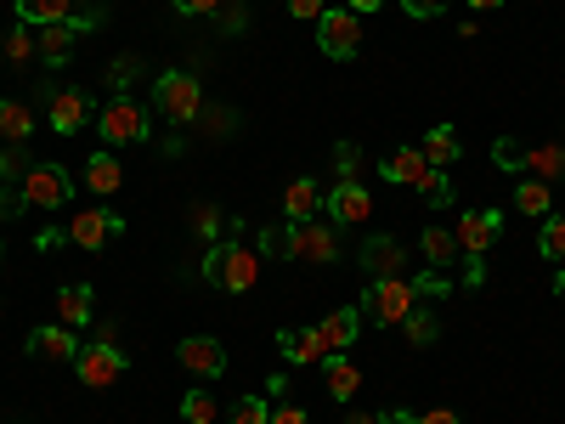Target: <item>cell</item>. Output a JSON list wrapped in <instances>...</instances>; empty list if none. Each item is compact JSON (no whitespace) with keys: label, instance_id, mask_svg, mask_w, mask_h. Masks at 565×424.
<instances>
[{"label":"cell","instance_id":"681fc988","mask_svg":"<svg viewBox=\"0 0 565 424\" xmlns=\"http://www.w3.org/2000/svg\"><path fill=\"white\" fill-rule=\"evenodd\" d=\"M385 0H345V12H356V18H367V12H380Z\"/></svg>","mask_w":565,"mask_h":424},{"label":"cell","instance_id":"60d3db41","mask_svg":"<svg viewBox=\"0 0 565 424\" xmlns=\"http://www.w3.org/2000/svg\"><path fill=\"white\" fill-rule=\"evenodd\" d=\"M492 159H498L503 170H521V148H514L509 136H503V141H492Z\"/></svg>","mask_w":565,"mask_h":424},{"label":"cell","instance_id":"7a4b0ae2","mask_svg":"<svg viewBox=\"0 0 565 424\" xmlns=\"http://www.w3.org/2000/svg\"><path fill=\"white\" fill-rule=\"evenodd\" d=\"M418 306V289L407 277H373L367 295H362V311L373 317V328H402V317Z\"/></svg>","mask_w":565,"mask_h":424},{"label":"cell","instance_id":"f546056e","mask_svg":"<svg viewBox=\"0 0 565 424\" xmlns=\"http://www.w3.org/2000/svg\"><path fill=\"white\" fill-rule=\"evenodd\" d=\"M0 52H7L12 63H34V57H40V40H34V29H23V23H18L7 40H0Z\"/></svg>","mask_w":565,"mask_h":424},{"label":"cell","instance_id":"11a10c76","mask_svg":"<svg viewBox=\"0 0 565 424\" xmlns=\"http://www.w3.org/2000/svg\"><path fill=\"white\" fill-rule=\"evenodd\" d=\"M0 261H7V244H0Z\"/></svg>","mask_w":565,"mask_h":424},{"label":"cell","instance_id":"8fae6325","mask_svg":"<svg viewBox=\"0 0 565 424\" xmlns=\"http://www.w3.org/2000/svg\"><path fill=\"white\" fill-rule=\"evenodd\" d=\"M181 368L186 373H199V380H221L226 373V351H221V340H210V335H193V340H181Z\"/></svg>","mask_w":565,"mask_h":424},{"label":"cell","instance_id":"9f6ffc18","mask_svg":"<svg viewBox=\"0 0 565 424\" xmlns=\"http://www.w3.org/2000/svg\"><path fill=\"white\" fill-rule=\"evenodd\" d=\"M238 7H244V0H238Z\"/></svg>","mask_w":565,"mask_h":424},{"label":"cell","instance_id":"f6af8a7d","mask_svg":"<svg viewBox=\"0 0 565 424\" xmlns=\"http://www.w3.org/2000/svg\"><path fill=\"white\" fill-rule=\"evenodd\" d=\"M413 289H418V295H447V277H441V272H424Z\"/></svg>","mask_w":565,"mask_h":424},{"label":"cell","instance_id":"c3c4849f","mask_svg":"<svg viewBox=\"0 0 565 424\" xmlns=\"http://www.w3.org/2000/svg\"><path fill=\"white\" fill-rule=\"evenodd\" d=\"M277 250H282V226H266L260 232V255H277Z\"/></svg>","mask_w":565,"mask_h":424},{"label":"cell","instance_id":"f907efd6","mask_svg":"<svg viewBox=\"0 0 565 424\" xmlns=\"http://www.w3.org/2000/svg\"><path fill=\"white\" fill-rule=\"evenodd\" d=\"M380 424H418V418H413V413H402V407H391V413H385Z\"/></svg>","mask_w":565,"mask_h":424},{"label":"cell","instance_id":"9a60e30c","mask_svg":"<svg viewBox=\"0 0 565 424\" xmlns=\"http://www.w3.org/2000/svg\"><path fill=\"white\" fill-rule=\"evenodd\" d=\"M322 380H328V396L334 402H351L356 385H362V368L345 351H322Z\"/></svg>","mask_w":565,"mask_h":424},{"label":"cell","instance_id":"603a6c76","mask_svg":"<svg viewBox=\"0 0 565 424\" xmlns=\"http://www.w3.org/2000/svg\"><path fill=\"white\" fill-rule=\"evenodd\" d=\"M418 153L430 159L436 170H447V165H458L463 141H458V130H452V125H436V130H424V148H418Z\"/></svg>","mask_w":565,"mask_h":424},{"label":"cell","instance_id":"7dc6e473","mask_svg":"<svg viewBox=\"0 0 565 424\" xmlns=\"http://www.w3.org/2000/svg\"><path fill=\"white\" fill-rule=\"evenodd\" d=\"M130 74H136V57H119V63H114V80H108V85H114V91H125V85H130Z\"/></svg>","mask_w":565,"mask_h":424},{"label":"cell","instance_id":"e575fe53","mask_svg":"<svg viewBox=\"0 0 565 424\" xmlns=\"http://www.w3.org/2000/svg\"><path fill=\"white\" fill-rule=\"evenodd\" d=\"M266 418H271L266 396H238V407H232V424H266Z\"/></svg>","mask_w":565,"mask_h":424},{"label":"cell","instance_id":"f5cc1de1","mask_svg":"<svg viewBox=\"0 0 565 424\" xmlns=\"http://www.w3.org/2000/svg\"><path fill=\"white\" fill-rule=\"evenodd\" d=\"M345 424H380V418H373V413H345Z\"/></svg>","mask_w":565,"mask_h":424},{"label":"cell","instance_id":"7402d4cb","mask_svg":"<svg viewBox=\"0 0 565 424\" xmlns=\"http://www.w3.org/2000/svg\"><path fill=\"white\" fill-rule=\"evenodd\" d=\"M57 322L63 328H85L90 322V283H63L57 289Z\"/></svg>","mask_w":565,"mask_h":424},{"label":"cell","instance_id":"d590c367","mask_svg":"<svg viewBox=\"0 0 565 424\" xmlns=\"http://www.w3.org/2000/svg\"><path fill=\"white\" fill-rule=\"evenodd\" d=\"M215 29H221V34H244V29H249V18H244V7H238V0H232V7L221 0V12H215Z\"/></svg>","mask_w":565,"mask_h":424},{"label":"cell","instance_id":"2e32d148","mask_svg":"<svg viewBox=\"0 0 565 424\" xmlns=\"http://www.w3.org/2000/svg\"><path fill=\"white\" fill-rule=\"evenodd\" d=\"M322 210H328V215H334L340 226H356V221H367V215H373V199L362 193V187H356V181H340V187H334V193H328V204H322Z\"/></svg>","mask_w":565,"mask_h":424},{"label":"cell","instance_id":"484cf974","mask_svg":"<svg viewBox=\"0 0 565 424\" xmlns=\"http://www.w3.org/2000/svg\"><path fill=\"white\" fill-rule=\"evenodd\" d=\"M424 170H430V159H424L418 148H396V153L385 159V181H396V187H413Z\"/></svg>","mask_w":565,"mask_h":424},{"label":"cell","instance_id":"ba28073f","mask_svg":"<svg viewBox=\"0 0 565 424\" xmlns=\"http://www.w3.org/2000/svg\"><path fill=\"white\" fill-rule=\"evenodd\" d=\"M282 250H289L295 261H306V266H328V261L340 255L334 232H328L322 221H295L289 232H282Z\"/></svg>","mask_w":565,"mask_h":424},{"label":"cell","instance_id":"836d02e7","mask_svg":"<svg viewBox=\"0 0 565 424\" xmlns=\"http://www.w3.org/2000/svg\"><path fill=\"white\" fill-rule=\"evenodd\" d=\"M29 165H34V159H29V148H23V141H12V148L0 153V187H7L12 176L23 181V176H29Z\"/></svg>","mask_w":565,"mask_h":424},{"label":"cell","instance_id":"7bdbcfd3","mask_svg":"<svg viewBox=\"0 0 565 424\" xmlns=\"http://www.w3.org/2000/svg\"><path fill=\"white\" fill-rule=\"evenodd\" d=\"M266 424H311V418H306V407L282 402V407H271V418H266Z\"/></svg>","mask_w":565,"mask_h":424},{"label":"cell","instance_id":"bcb514c9","mask_svg":"<svg viewBox=\"0 0 565 424\" xmlns=\"http://www.w3.org/2000/svg\"><path fill=\"white\" fill-rule=\"evenodd\" d=\"M418 424H463V418H458L452 407H424V413H418Z\"/></svg>","mask_w":565,"mask_h":424},{"label":"cell","instance_id":"6da1fadb","mask_svg":"<svg viewBox=\"0 0 565 424\" xmlns=\"http://www.w3.org/2000/svg\"><path fill=\"white\" fill-rule=\"evenodd\" d=\"M199 272H204V283H215V289H226V295H249L260 283V250H244L238 239L210 244Z\"/></svg>","mask_w":565,"mask_h":424},{"label":"cell","instance_id":"83f0119b","mask_svg":"<svg viewBox=\"0 0 565 424\" xmlns=\"http://www.w3.org/2000/svg\"><path fill=\"white\" fill-rule=\"evenodd\" d=\"M29 130H34L29 103H0V136H7V141H29Z\"/></svg>","mask_w":565,"mask_h":424},{"label":"cell","instance_id":"5bb4252c","mask_svg":"<svg viewBox=\"0 0 565 424\" xmlns=\"http://www.w3.org/2000/svg\"><path fill=\"white\" fill-rule=\"evenodd\" d=\"M85 125H90V97H85V91H52V130L74 136Z\"/></svg>","mask_w":565,"mask_h":424},{"label":"cell","instance_id":"8992f818","mask_svg":"<svg viewBox=\"0 0 565 424\" xmlns=\"http://www.w3.org/2000/svg\"><path fill=\"white\" fill-rule=\"evenodd\" d=\"M125 351L114 346V340H97V346H79V357H74V373H79V385H90V391H103V385H114V380H125Z\"/></svg>","mask_w":565,"mask_h":424},{"label":"cell","instance_id":"f1b7e54d","mask_svg":"<svg viewBox=\"0 0 565 424\" xmlns=\"http://www.w3.org/2000/svg\"><path fill=\"white\" fill-rule=\"evenodd\" d=\"M181 418H186V424H215V418H221V402H215L210 391H186V396H181Z\"/></svg>","mask_w":565,"mask_h":424},{"label":"cell","instance_id":"277c9868","mask_svg":"<svg viewBox=\"0 0 565 424\" xmlns=\"http://www.w3.org/2000/svg\"><path fill=\"white\" fill-rule=\"evenodd\" d=\"M317 45H322V57L351 63V57H356V45H362V18L345 12V7H328V12L317 18Z\"/></svg>","mask_w":565,"mask_h":424},{"label":"cell","instance_id":"74e56055","mask_svg":"<svg viewBox=\"0 0 565 424\" xmlns=\"http://www.w3.org/2000/svg\"><path fill=\"white\" fill-rule=\"evenodd\" d=\"M23 210H29V204H23V187H12V181H7V187H0V215L18 221Z\"/></svg>","mask_w":565,"mask_h":424},{"label":"cell","instance_id":"30bf717a","mask_svg":"<svg viewBox=\"0 0 565 424\" xmlns=\"http://www.w3.org/2000/svg\"><path fill=\"white\" fill-rule=\"evenodd\" d=\"M119 232H125L119 215H108V210H79V215L68 221V244H79V250H103L108 239H119Z\"/></svg>","mask_w":565,"mask_h":424},{"label":"cell","instance_id":"e0dca14e","mask_svg":"<svg viewBox=\"0 0 565 424\" xmlns=\"http://www.w3.org/2000/svg\"><path fill=\"white\" fill-rule=\"evenodd\" d=\"M29 351L34 357H52V362H74L79 357V340H74V328L45 322V328H34V335H29Z\"/></svg>","mask_w":565,"mask_h":424},{"label":"cell","instance_id":"4316f807","mask_svg":"<svg viewBox=\"0 0 565 424\" xmlns=\"http://www.w3.org/2000/svg\"><path fill=\"white\" fill-rule=\"evenodd\" d=\"M514 210H521V215H548L554 210V187L537 181V176H526L521 187H514Z\"/></svg>","mask_w":565,"mask_h":424},{"label":"cell","instance_id":"ab89813d","mask_svg":"<svg viewBox=\"0 0 565 424\" xmlns=\"http://www.w3.org/2000/svg\"><path fill=\"white\" fill-rule=\"evenodd\" d=\"M447 7H452V0H402V12H407V18H441Z\"/></svg>","mask_w":565,"mask_h":424},{"label":"cell","instance_id":"9c48e42d","mask_svg":"<svg viewBox=\"0 0 565 424\" xmlns=\"http://www.w3.org/2000/svg\"><path fill=\"white\" fill-rule=\"evenodd\" d=\"M498 232H503V210H469V215L452 226V239H458V250H469V255H487V250L498 244Z\"/></svg>","mask_w":565,"mask_h":424},{"label":"cell","instance_id":"1f68e13d","mask_svg":"<svg viewBox=\"0 0 565 424\" xmlns=\"http://www.w3.org/2000/svg\"><path fill=\"white\" fill-rule=\"evenodd\" d=\"M402 328H407V340H413V346H430V340L441 335V322H436L430 311H418V306L402 317Z\"/></svg>","mask_w":565,"mask_h":424},{"label":"cell","instance_id":"cb8c5ba5","mask_svg":"<svg viewBox=\"0 0 565 424\" xmlns=\"http://www.w3.org/2000/svg\"><path fill=\"white\" fill-rule=\"evenodd\" d=\"M521 170H532L537 181H559L565 176V148L543 141V148H521Z\"/></svg>","mask_w":565,"mask_h":424},{"label":"cell","instance_id":"d6a6232c","mask_svg":"<svg viewBox=\"0 0 565 424\" xmlns=\"http://www.w3.org/2000/svg\"><path fill=\"white\" fill-rule=\"evenodd\" d=\"M537 250H543L548 261H565V215H548V221H543V232H537Z\"/></svg>","mask_w":565,"mask_h":424},{"label":"cell","instance_id":"7c38bea8","mask_svg":"<svg viewBox=\"0 0 565 424\" xmlns=\"http://www.w3.org/2000/svg\"><path fill=\"white\" fill-rule=\"evenodd\" d=\"M322 204H328V193H322L311 176H295L289 187H282V215H289V226H295V221H317Z\"/></svg>","mask_w":565,"mask_h":424},{"label":"cell","instance_id":"3957f363","mask_svg":"<svg viewBox=\"0 0 565 424\" xmlns=\"http://www.w3.org/2000/svg\"><path fill=\"white\" fill-rule=\"evenodd\" d=\"M153 108H159L164 119H175V125H193V119H199V108H204V91H199V80H193V74L170 68V74H159V80H153Z\"/></svg>","mask_w":565,"mask_h":424},{"label":"cell","instance_id":"db71d44e","mask_svg":"<svg viewBox=\"0 0 565 424\" xmlns=\"http://www.w3.org/2000/svg\"><path fill=\"white\" fill-rule=\"evenodd\" d=\"M554 289H559V300H565V272H554Z\"/></svg>","mask_w":565,"mask_h":424},{"label":"cell","instance_id":"816d5d0a","mask_svg":"<svg viewBox=\"0 0 565 424\" xmlns=\"http://www.w3.org/2000/svg\"><path fill=\"white\" fill-rule=\"evenodd\" d=\"M463 7H476V12H498L503 0H463Z\"/></svg>","mask_w":565,"mask_h":424},{"label":"cell","instance_id":"4fadbf2b","mask_svg":"<svg viewBox=\"0 0 565 424\" xmlns=\"http://www.w3.org/2000/svg\"><path fill=\"white\" fill-rule=\"evenodd\" d=\"M356 335H362V311H356V306H340V311H328V317L317 322L322 351H351Z\"/></svg>","mask_w":565,"mask_h":424},{"label":"cell","instance_id":"ffe728a7","mask_svg":"<svg viewBox=\"0 0 565 424\" xmlns=\"http://www.w3.org/2000/svg\"><path fill=\"white\" fill-rule=\"evenodd\" d=\"M119 181H125V170H119V159L114 153H90L85 159V187H90V193H97V199H108V193H119Z\"/></svg>","mask_w":565,"mask_h":424},{"label":"cell","instance_id":"44dd1931","mask_svg":"<svg viewBox=\"0 0 565 424\" xmlns=\"http://www.w3.org/2000/svg\"><path fill=\"white\" fill-rule=\"evenodd\" d=\"M277 346H282V357H289L295 368H311V362H322V340H317V328H282V335H277Z\"/></svg>","mask_w":565,"mask_h":424},{"label":"cell","instance_id":"5b68a950","mask_svg":"<svg viewBox=\"0 0 565 424\" xmlns=\"http://www.w3.org/2000/svg\"><path fill=\"white\" fill-rule=\"evenodd\" d=\"M74 199V176L63 165H29L23 176V204L29 210H63Z\"/></svg>","mask_w":565,"mask_h":424},{"label":"cell","instance_id":"ee69618b","mask_svg":"<svg viewBox=\"0 0 565 424\" xmlns=\"http://www.w3.org/2000/svg\"><path fill=\"white\" fill-rule=\"evenodd\" d=\"M322 12H328L322 0H289V18H300V23H306V18H322Z\"/></svg>","mask_w":565,"mask_h":424},{"label":"cell","instance_id":"b9f144b4","mask_svg":"<svg viewBox=\"0 0 565 424\" xmlns=\"http://www.w3.org/2000/svg\"><path fill=\"white\" fill-rule=\"evenodd\" d=\"M175 12H186V18H215L221 0H175Z\"/></svg>","mask_w":565,"mask_h":424},{"label":"cell","instance_id":"ac0fdd59","mask_svg":"<svg viewBox=\"0 0 565 424\" xmlns=\"http://www.w3.org/2000/svg\"><path fill=\"white\" fill-rule=\"evenodd\" d=\"M362 272L367 277H402V244L385 239V232H373V239L362 244Z\"/></svg>","mask_w":565,"mask_h":424},{"label":"cell","instance_id":"d6986e66","mask_svg":"<svg viewBox=\"0 0 565 424\" xmlns=\"http://www.w3.org/2000/svg\"><path fill=\"white\" fill-rule=\"evenodd\" d=\"M18 23L23 29H52V23H68L74 18V0H18Z\"/></svg>","mask_w":565,"mask_h":424},{"label":"cell","instance_id":"d4e9b609","mask_svg":"<svg viewBox=\"0 0 565 424\" xmlns=\"http://www.w3.org/2000/svg\"><path fill=\"white\" fill-rule=\"evenodd\" d=\"M418 250H424V261H430V266L441 272V266H452V255H458V239H452L447 226H424V232H418Z\"/></svg>","mask_w":565,"mask_h":424},{"label":"cell","instance_id":"8d00e7d4","mask_svg":"<svg viewBox=\"0 0 565 424\" xmlns=\"http://www.w3.org/2000/svg\"><path fill=\"white\" fill-rule=\"evenodd\" d=\"M193 232L215 239V232H221V210H215V204H193Z\"/></svg>","mask_w":565,"mask_h":424},{"label":"cell","instance_id":"52a82bcc","mask_svg":"<svg viewBox=\"0 0 565 424\" xmlns=\"http://www.w3.org/2000/svg\"><path fill=\"white\" fill-rule=\"evenodd\" d=\"M97 130H103V148H130V141L148 136V114H141V103H130V97H114L103 108Z\"/></svg>","mask_w":565,"mask_h":424},{"label":"cell","instance_id":"4dcf8cb0","mask_svg":"<svg viewBox=\"0 0 565 424\" xmlns=\"http://www.w3.org/2000/svg\"><path fill=\"white\" fill-rule=\"evenodd\" d=\"M413 187H418V193H424V199H430L436 210H447V204H452V181H447V176H441L436 165H430V170H424V176H418Z\"/></svg>","mask_w":565,"mask_h":424},{"label":"cell","instance_id":"f35d334b","mask_svg":"<svg viewBox=\"0 0 565 424\" xmlns=\"http://www.w3.org/2000/svg\"><path fill=\"white\" fill-rule=\"evenodd\" d=\"M356 141H340V148H334V165H340V181H356Z\"/></svg>","mask_w":565,"mask_h":424}]
</instances>
